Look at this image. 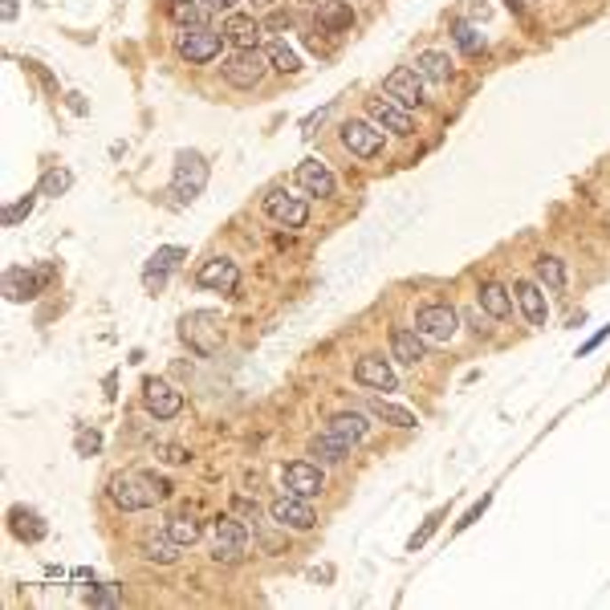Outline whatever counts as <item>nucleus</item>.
<instances>
[{"label": "nucleus", "instance_id": "nucleus-1", "mask_svg": "<svg viewBox=\"0 0 610 610\" xmlns=\"http://www.w3.org/2000/svg\"><path fill=\"white\" fill-rule=\"evenodd\" d=\"M180 338L188 342V350H196L200 358H212V354L220 350V342H224V322H220V314H212V309H196V314H188L180 322Z\"/></svg>", "mask_w": 610, "mask_h": 610}, {"label": "nucleus", "instance_id": "nucleus-2", "mask_svg": "<svg viewBox=\"0 0 610 610\" xmlns=\"http://www.w3.org/2000/svg\"><path fill=\"white\" fill-rule=\"evenodd\" d=\"M204 188H208V163H204V155L180 151L175 155V172H172V196L180 204H191Z\"/></svg>", "mask_w": 610, "mask_h": 610}, {"label": "nucleus", "instance_id": "nucleus-3", "mask_svg": "<svg viewBox=\"0 0 610 610\" xmlns=\"http://www.w3.org/2000/svg\"><path fill=\"white\" fill-rule=\"evenodd\" d=\"M220 74H224L229 86L253 90V86H261V77L269 74V53H261V49H237L232 58H224Z\"/></svg>", "mask_w": 610, "mask_h": 610}, {"label": "nucleus", "instance_id": "nucleus-4", "mask_svg": "<svg viewBox=\"0 0 610 610\" xmlns=\"http://www.w3.org/2000/svg\"><path fill=\"white\" fill-rule=\"evenodd\" d=\"M415 330H420L428 342H448L460 330V309L448 301H431L415 309Z\"/></svg>", "mask_w": 610, "mask_h": 610}, {"label": "nucleus", "instance_id": "nucleus-5", "mask_svg": "<svg viewBox=\"0 0 610 610\" xmlns=\"http://www.w3.org/2000/svg\"><path fill=\"white\" fill-rule=\"evenodd\" d=\"M224 33L216 29H188L180 41H175V53H180L183 61H191V66H204V61L220 58V49H224Z\"/></svg>", "mask_w": 610, "mask_h": 610}, {"label": "nucleus", "instance_id": "nucleus-6", "mask_svg": "<svg viewBox=\"0 0 610 610\" xmlns=\"http://www.w3.org/2000/svg\"><path fill=\"white\" fill-rule=\"evenodd\" d=\"M110 496H115V505L123 513H143V509H151L159 501L155 488L147 485V477H115L110 480Z\"/></svg>", "mask_w": 610, "mask_h": 610}, {"label": "nucleus", "instance_id": "nucleus-7", "mask_svg": "<svg viewBox=\"0 0 610 610\" xmlns=\"http://www.w3.org/2000/svg\"><path fill=\"white\" fill-rule=\"evenodd\" d=\"M269 517H273L281 529H297V534H305V529H314V525H317L309 501H305V496H293V493L277 496L273 505H269Z\"/></svg>", "mask_w": 610, "mask_h": 610}, {"label": "nucleus", "instance_id": "nucleus-8", "mask_svg": "<svg viewBox=\"0 0 610 610\" xmlns=\"http://www.w3.org/2000/svg\"><path fill=\"white\" fill-rule=\"evenodd\" d=\"M248 550V529L232 517H220L216 529H212V558L216 562H237L240 553Z\"/></svg>", "mask_w": 610, "mask_h": 610}, {"label": "nucleus", "instance_id": "nucleus-9", "mask_svg": "<svg viewBox=\"0 0 610 610\" xmlns=\"http://www.w3.org/2000/svg\"><path fill=\"white\" fill-rule=\"evenodd\" d=\"M342 147L354 159H374V155H382V131L374 123L350 118V123H342Z\"/></svg>", "mask_w": 610, "mask_h": 610}, {"label": "nucleus", "instance_id": "nucleus-10", "mask_svg": "<svg viewBox=\"0 0 610 610\" xmlns=\"http://www.w3.org/2000/svg\"><path fill=\"white\" fill-rule=\"evenodd\" d=\"M366 115H371V123H379L382 131L415 134V118H411V110L403 102H395V98H366Z\"/></svg>", "mask_w": 610, "mask_h": 610}, {"label": "nucleus", "instance_id": "nucleus-11", "mask_svg": "<svg viewBox=\"0 0 610 610\" xmlns=\"http://www.w3.org/2000/svg\"><path fill=\"white\" fill-rule=\"evenodd\" d=\"M143 407L151 411L155 420H175V415L183 411V395L175 391L172 382L147 379V382H143Z\"/></svg>", "mask_w": 610, "mask_h": 610}, {"label": "nucleus", "instance_id": "nucleus-12", "mask_svg": "<svg viewBox=\"0 0 610 610\" xmlns=\"http://www.w3.org/2000/svg\"><path fill=\"white\" fill-rule=\"evenodd\" d=\"M281 480H285V493L293 496H317L325 488V477H322V468L309 464V460H293V464H285V472H281Z\"/></svg>", "mask_w": 610, "mask_h": 610}, {"label": "nucleus", "instance_id": "nucleus-13", "mask_svg": "<svg viewBox=\"0 0 610 610\" xmlns=\"http://www.w3.org/2000/svg\"><path fill=\"white\" fill-rule=\"evenodd\" d=\"M382 90H387V98H395V102L403 106H420L423 102V77L415 66H399L387 74V82H382Z\"/></svg>", "mask_w": 610, "mask_h": 610}, {"label": "nucleus", "instance_id": "nucleus-14", "mask_svg": "<svg viewBox=\"0 0 610 610\" xmlns=\"http://www.w3.org/2000/svg\"><path fill=\"white\" fill-rule=\"evenodd\" d=\"M354 382L358 387H371V391H395V371L382 354H363L354 363Z\"/></svg>", "mask_w": 610, "mask_h": 610}, {"label": "nucleus", "instance_id": "nucleus-15", "mask_svg": "<svg viewBox=\"0 0 610 610\" xmlns=\"http://www.w3.org/2000/svg\"><path fill=\"white\" fill-rule=\"evenodd\" d=\"M196 281H200L204 289H212V293H237L240 269H237V261H229V257H212V261H204Z\"/></svg>", "mask_w": 610, "mask_h": 610}, {"label": "nucleus", "instance_id": "nucleus-16", "mask_svg": "<svg viewBox=\"0 0 610 610\" xmlns=\"http://www.w3.org/2000/svg\"><path fill=\"white\" fill-rule=\"evenodd\" d=\"M265 212L285 229H305V220H309V204L297 200V196H285V191H269Z\"/></svg>", "mask_w": 610, "mask_h": 610}, {"label": "nucleus", "instance_id": "nucleus-17", "mask_svg": "<svg viewBox=\"0 0 610 610\" xmlns=\"http://www.w3.org/2000/svg\"><path fill=\"white\" fill-rule=\"evenodd\" d=\"M49 281V269H9L4 273V297L9 301H29L41 293V285Z\"/></svg>", "mask_w": 610, "mask_h": 610}, {"label": "nucleus", "instance_id": "nucleus-18", "mask_svg": "<svg viewBox=\"0 0 610 610\" xmlns=\"http://www.w3.org/2000/svg\"><path fill=\"white\" fill-rule=\"evenodd\" d=\"M297 183H301L309 196H317V200H330V196H334V188H338L334 172H330L322 159H301V163H297Z\"/></svg>", "mask_w": 610, "mask_h": 610}, {"label": "nucleus", "instance_id": "nucleus-19", "mask_svg": "<svg viewBox=\"0 0 610 610\" xmlns=\"http://www.w3.org/2000/svg\"><path fill=\"white\" fill-rule=\"evenodd\" d=\"M391 358H399V363H407V366H420L423 358H428V338H423L420 330H411V325H395Z\"/></svg>", "mask_w": 610, "mask_h": 610}, {"label": "nucleus", "instance_id": "nucleus-20", "mask_svg": "<svg viewBox=\"0 0 610 610\" xmlns=\"http://www.w3.org/2000/svg\"><path fill=\"white\" fill-rule=\"evenodd\" d=\"M220 33H224V37H229L237 49H257L265 25H261L257 17H248V12H229V17H224V25H220Z\"/></svg>", "mask_w": 610, "mask_h": 610}, {"label": "nucleus", "instance_id": "nucleus-21", "mask_svg": "<svg viewBox=\"0 0 610 610\" xmlns=\"http://www.w3.org/2000/svg\"><path fill=\"white\" fill-rule=\"evenodd\" d=\"M513 293H517V305H521V314L529 325H545L550 322V305H545V293L537 281H513Z\"/></svg>", "mask_w": 610, "mask_h": 610}, {"label": "nucleus", "instance_id": "nucleus-22", "mask_svg": "<svg viewBox=\"0 0 610 610\" xmlns=\"http://www.w3.org/2000/svg\"><path fill=\"white\" fill-rule=\"evenodd\" d=\"M167 12H172L175 25H183V29H212L208 25V4L204 0H172L167 4Z\"/></svg>", "mask_w": 610, "mask_h": 610}, {"label": "nucleus", "instance_id": "nucleus-23", "mask_svg": "<svg viewBox=\"0 0 610 610\" xmlns=\"http://www.w3.org/2000/svg\"><path fill=\"white\" fill-rule=\"evenodd\" d=\"M325 431H334V436H338V439H346V444H358V439H366L371 423H366L363 411H338L334 420L325 423Z\"/></svg>", "mask_w": 610, "mask_h": 610}, {"label": "nucleus", "instance_id": "nucleus-24", "mask_svg": "<svg viewBox=\"0 0 610 610\" xmlns=\"http://www.w3.org/2000/svg\"><path fill=\"white\" fill-rule=\"evenodd\" d=\"M480 309H485L488 317H496V322H505V317H513V297H509L505 285L485 281V285H480Z\"/></svg>", "mask_w": 610, "mask_h": 610}, {"label": "nucleus", "instance_id": "nucleus-25", "mask_svg": "<svg viewBox=\"0 0 610 610\" xmlns=\"http://www.w3.org/2000/svg\"><path fill=\"white\" fill-rule=\"evenodd\" d=\"M314 9H317V25H322L325 33H342L346 25L354 20V12H350L346 0H314Z\"/></svg>", "mask_w": 610, "mask_h": 610}, {"label": "nucleus", "instance_id": "nucleus-26", "mask_svg": "<svg viewBox=\"0 0 610 610\" xmlns=\"http://www.w3.org/2000/svg\"><path fill=\"white\" fill-rule=\"evenodd\" d=\"M346 452H350V444H346V439H338L334 431H322V436L309 439V456H314L317 464H342Z\"/></svg>", "mask_w": 610, "mask_h": 610}, {"label": "nucleus", "instance_id": "nucleus-27", "mask_svg": "<svg viewBox=\"0 0 610 610\" xmlns=\"http://www.w3.org/2000/svg\"><path fill=\"white\" fill-rule=\"evenodd\" d=\"M415 69H420L423 82H448L452 77V58L444 53V49H428V53L415 58Z\"/></svg>", "mask_w": 610, "mask_h": 610}, {"label": "nucleus", "instance_id": "nucleus-28", "mask_svg": "<svg viewBox=\"0 0 610 610\" xmlns=\"http://www.w3.org/2000/svg\"><path fill=\"white\" fill-rule=\"evenodd\" d=\"M180 553H183V545L175 542L172 534L143 542V558H147V562H155V566H175V562H180Z\"/></svg>", "mask_w": 610, "mask_h": 610}, {"label": "nucleus", "instance_id": "nucleus-29", "mask_svg": "<svg viewBox=\"0 0 610 610\" xmlns=\"http://www.w3.org/2000/svg\"><path fill=\"white\" fill-rule=\"evenodd\" d=\"M537 285L542 289H553V293H562L566 289V261L558 257H537Z\"/></svg>", "mask_w": 610, "mask_h": 610}, {"label": "nucleus", "instance_id": "nucleus-30", "mask_svg": "<svg viewBox=\"0 0 610 610\" xmlns=\"http://www.w3.org/2000/svg\"><path fill=\"white\" fill-rule=\"evenodd\" d=\"M366 407H371V415L374 420H382V423H391V428H415V415H411L407 407H395V403H387V399H371L366 403Z\"/></svg>", "mask_w": 610, "mask_h": 610}, {"label": "nucleus", "instance_id": "nucleus-31", "mask_svg": "<svg viewBox=\"0 0 610 610\" xmlns=\"http://www.w3.org/2000/svg\"><path fill=\"white\" fill-rule=\"evenodd\" d=\"M167 534H172L175 542H180L183 550H188V545H196V542H200V534H204V529H200V521H196V517H188V513H183V517H172V521H167Z\"/></svg>", "mask_w": 610, "mask_h": 610}, {"label": "nucleus", "instance_id": "nucleus-32", "mask_svg": "<svg viewBox=\"0 0 610 610\" xmlns=\"http://www.w3.org/2000/svg\"><path fill=\"white\" fill-rule=\"evenodd\" d=\"M265 53H269V66L281 69V74H297V69H301V58H297V53L285 45V41H273V45H269Z\"/></svg>", "mask_w": 610, "mask_h": 610}, {"label": "nucleus", "instance_id": "nucleus-33", "mask_svg": "<svg viewBox=\"0 0 610 610\" xmlns=\"http://www.w3.org/2000/svg\"><path fill=\"white\" fill-rule=\"evenodd\" d=\"M12 534L25 537V542H41V537H45V525H37V517H33V513L12 509Z\"/></svg>", "mask_w": 610, "mask_h": 610}, {"label": "nucleus", "instance_id": "nucleus-34", "mask_svg": "<svg viewBox=\"0 0 610 610\" xmlns=\"http://www.w3.org/2000/svg\"><path fill=\"white\" fill-rule=\"evenodd\" d=\"M69 183H74V175L66 172V167H53V172H45V180H41V196H61V191H69Z\"/></svg>", "mask_w": 610, "mask_h": 610}, {"label": "nucleus", "instance_id": "nucleus-35", "mask_svg": "<svg viewBox=\"0 0 610 610\" xmlns=\"http://www.w3.org/2000/svg\"><path fill=\"white\" fill-rule=\"evenodd\" d=\"M452 37H456V45L464 49V53H480V49H485V37H480V33L472 29L468 20H460L456 29H452Z\"/></svg>", "mask_w": 610, "mask_h": 610}, {"label": "nucleus", "instance_id": "nucleus-36", "mask_svg": "<svg viewBox=\"0 0 610 610\" xmlns=\"http://www.w3.org/2000/svg\"><path fill=\"white\" fill-rule=\"evenodd\" d=\"M183 257H188L183 248H172V245H167V248H155V253H151V269H159V273H172V269L180 265Z\"/></svg>", "mask_w": 610, "mask_h": 610}, {"label": "nucleus", "instance_id": "nucleus-37", "mask_svg": "<svg viewBox=\"0 0 610 610\" xmlns=\"http://www.w3.org/2000/svg\"><path fill=\"white\" fill-rule=\"evenodd\" d=\"M41 191H29V196H20L17 204H9V208H4V229H12V224H20V220L29 216L33 212V200H37Z\"/></svg>", "mask_w": 610, "mask_h": 610}, {"label": "nucleus", "instance_id": "nucleus-38", "mask_svg": "<svg viewBox=\"0 0 610 610\" xmlns=\"http://www.w3.org/2000/svg\"><path fill=\"white\" fill-rule=\"evenodd\" d=\"M155 452H159L163 464H188V460H191V452L183 448V444H159Z\"/></svg>", "mask_w": 610, "mask_h": 610}, {"label": "nucleus", "instance_id": "nucleus-39", "mask_svg": "<svg viewBox=\"0 0 610 610\" xmlns=\"http://www.w3.org/2000/svg\"><path fill=\"white\" fill-rule=\"evenodd\" d=\"M90 606H118V590L115 586H102V590H90L86 594Z\"/></svg>", "mask_w": 610, "mask_h": 610}, {"label": "nucleus", "instance_id": "nucleus-40", "mask_svg": "<svg viewBox=\"0 0 610 610\" xmlns=\"http://www.w3.org/2000/svg\"><path fill=\"white\" fill-rule=\"evenodd\" d=\"M143 285L151 289V293H159V289L167 285V273H159V269H151V265H147V273H143Z\"/></svg>", "mask_w": 610, "mask_h": 610}, {"label": "nucleus", "instance_id": "nucleus-41", "mask_svg": "<svg viewBox=\"0 0 610 610\" xmlns=\"http://www.w3.org/2000/svg\"><path fill=\"white\" fill-rule=\"evenodd\" d=\"M143 477H147V485L155 488V496H159V501H167V496H172V485H167L163 477H155V472H143Z\"/></svg>", "mask_w": 610, "mask_h": 610}, {"label": "nucleus", "instance_id": "nucleus-42", "mask_svg": "<svg viewBox=\"0 0 610 610\" xmlns=\"http://www.w3.org/2000/svg\"><path fill=\"white\" fill-rule=\"evenodd\" d=\"M464 322L477 330V334H488V325H485V314L480 309H464Z\"/></svg>", "mask_w": 610, "mask_h": 610}, {"label": "nucleus", "instance_id": "nucleus-43", "mask_svg": "<svg viewBox=\"0 0 610 610\" xmlns=\"http://www.w3.org/2000/svg\"><path fill=\"white\" fill-rule=\"evenodd\" d=\"M436 521H439V517H431V521H428V525H423L420 534L411 537V550H420V545H423V542H428V537H431V534H436Z\"/></svg>", "mask_w": 610, "mask_h": 610}, {"label": "nucleus", "instance_id": "nucleus-44", "mask_svg": "<svg viewBox=\"0 0 610 610\" xmlns=\"http://www.w3.org/2000/svg\"><path fill=\"white\" fill-rule=\"evenodd\" d=\"M204 4H208L212 12H224V17H229V12H237V0H204Z\"/></svg>", "mask_w": 610, "mask_h": 610}, {"label": "nucleus", "instance_id": "nucleus-45", "mask_svg": "<svg viewBox=\"0 0 610 610\" xmlns=\"http://www.w3.org/2000/svg\"><path fill=\"white\" fill-rule=\"evenodd\" d=\"M289 25H293V17H289V12H273V17H269V29H289Z\"/></svg>", "mask_w": 610, "mask_h": 610}, {"label": "nucleus", "instance_id": "nucleus-46", "mask_svg": "<svg viewBox=\"0 0 610 610\" xmlns=\"http://www.w3.org/2000/svg\"><path fill=\"white\" fill-rule=\"evenodd\" d=\"M485 509H488V496H485V501H480V505H477V509H468V517H464V521H460V529H468V525L477 521V517H480V513H485Z\"/></svg>", "mask_w": 610, "mask_h": 610}, {"label": "nucleus", "instance_id": "nucleus-47", "mask_svg": "<svg viewBox=\"0 0 610 610\" xmlns=\"http://www.w3.org/2000/svg\"><path fill=\"white\" fill-rule=\"evenodd\" d=\"M237 509L248 517H257V501H248V496H237Z\"/></svg>", "mask_w": 610, "mask_h": 610}, {"label": "nucleus", "instance_id": "nucleus-48", "mask_svg": "<svg viewBox=\"0 0 610 610\" xmlns=\"http://www.w3.org/2000/svg\"><path fill=\"white\" fill-rule=\"evenodd\" d=\"M17 17V0H4V20Z\"/></svg>", "mask_w": 610, "mask_h": 610}, {"label": "nucleus", "instance_id": "nucleus-49", "mask_svg": "<svg viewBox=\"0 0 610 610\" xmlns=\"http://www.w3.org/2000/svg\"><path fill=\"white\" fill-rule=\"evenodd\" d=\"M509 4H513V9H529V4H534V0H509Z\"/></svg>", "mask_w": 610, "mask_h": 610}, {"label": "nucleus", "instance_id": "nucleus-50", "mask_svg": "<svg viewBox=\"0 0 610 610\" xmlns=\"http://www.w3.org/2000/svg\"><path fill=\"white\" fill-rule=\"evenodd\" d=\"M253 4H257V9H269V4H273V0H253Z\"/></svg>", "mask_w": 610, "mask_h": 610}]
</instances>
